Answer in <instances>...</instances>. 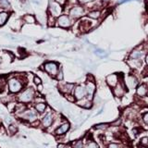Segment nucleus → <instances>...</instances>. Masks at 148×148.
<instances>
[{
    "instance_id": "nucleus-1",
    "label": "nucleus",
    "mask_w": 148,
    "mask_h": 148,
    "mask_svg": "<svg viewBox=\"0 0 148 148\" xmlns=\"http://www.w3.org/2000/svg\"><path fill=\"white\" fill-rule=\"evenodd\" d=\"M25 73H12L7 77V91L12 95L18 94L28 86V80Z\"/></svg>"
},
{
    "instance_id": "nucleus-2",
    "label": "nucleus",
    "mask_w": 148,
    "mask_h": 148,
    "mask_svg": "<svg viewBox=\"0 0 148 148\" xmlns=\"http://www.w3.org/2000/svg\"><path fill=\"white\" fill-rule=\"evenodd\" d=\"M37 92L34 87L32 86H26L20 94L16 95V99L18 103H22L25 105H30L34 103V100L36 96Z\"/></svg>"
},
{
    "instance_id": "nucleus-3",
    "label": "nucleus",
    "mask_w": 148,
    "mask_h": 148,
    "mask_svg": "<svg viewBox=\"0 0 148 148\" xmlns=\"http://www.w3.org/2000/svg\"><path fill=\"white\" fill-rule=\"evenodd\" d=\"M16 119L22 124L26 125L29 127V125L32 123L35 120L40 119V116L37 114V112L34 110V108L31 106H28V108L25 109V111L21 115H18L16 117Z\"/></svg>"
},
{
    "instance_id": "nucleus-4",
    "label": "nucleus",
    "mask_w": 148,
    "mask_h": 148,
    "mask_svg": "<svg viewBox=\"0 0 148 148\" xmlns=\"http://www.w3.org/2000/svg\"><path fill=\"white\" fill-rule=\"evenodd\" d=\"M58 114V113L57 112V111L54 110L49 106V108L47 109V111L40 117V122H41L40 129L44 130V131H46L47 129H49L53 125Z\"/></svg>"
},
{
    "instance_id": "nucleus-5",
    "label": "nucleus",
    "mask_w": 148,
    "mask_h": 148,
    "mask_svg": "<svg viewBox=\"0 0 148 148\" xmlns=\"http://www.w3.org/2000/svg\"><path fill=\"white\" fill-rule=\"evenodd\" d=\"M60 67H61L60 64L57 61H45L40 67V69L42 71H44L45 73L47 74L49 77L55 78V76L57 75V73L58 72Z\"/></svg>"
},
{
    "instance_id": "nucleus-6",
    "label": "nucleus",
    "mask_w": 148,
    "mask_h": 148,
    "mask_svg": "<svg viewBox=\"0 0 148 148\" xmlns=\"http://www.w3.org/2000/svg\"><path fill=\"white\" fill-rule=\"evenodd\" d=\"M84 87L86 90V95L87 98L89 100L94 101V97L96 92V83L94 77L92 75H88L86 78V81L84 82Z\"/></svg>"
},
{
    "instance_id": "nucleus-7",
    "label": "nucleus",
    "mask_w": 148,
    "mask_h": 148,
    "mask_svg": "<svg viewBox=\"0 0 148 148\" xmlns=\"http://www.w3.org/2000/svg\"><path fill=\"white\" fill-rule=\"evenodd\" d=\"M71 124L69 120L65 119L64 121L59 125V126L53 132V135L57 138V139H60V138H64V136L71 131Z\"/></svg>"
},
{
    "instance_id": "nucleus-8",
    "label": "nucleus",
    "mask_w": 148,
    "mask_h": 148,
    "mask_svg": "<svg viewBox=\"0 0 148 148\" xmlns=\"http://www.w3.org/2000/svg\"><path fill=\"white\" fill-rule=\"evenodd\" d=\"M63 11V8L58 1L56 0H49L48 3V15L52 16L55 18H58L61 16Z\"/></svg>"
},
{
    "instance_id": "nucleus-9",
    "label": "nucleus",
    "mask_w": 148,
    "mask_h": 148,
    "mask_svg": "<svg viewBox=\"0 0 148 148\" xmlns=\"http://www.w3.org/2000/svg\"><path fill=\"white\" fill-rule=\"evenodd\" d=\"M122 81L124 82L125 86H126L127 90L136 89V87L140 84L138 77L134 76L133 74H130V75L125 76L124 78H122Z\"/></svg>"
},
{
    "instance_id": "nucleus-10",
    "label": "nucleus",
    "mask_w": 148,
    "mask_h": 148,
    "mask_svg": "<svg viewBox=\"0 0 148 148\" xmlns=\"http://www.w3.org/2000/svg\"><path fill=\"white\" fill-rule=\"evenodd\" d=\"M111 90H112V94L116 98H123V97L125 96V95H126V92H128L127 88H126V86H125L124 82L122 81V78L118 84L116 85L114 88H112Z\"/></svg>"
},
{
    "instance_id": "nucleus-11",
    "label": "nucleus",
    "mask_w": 148,
    "mask_h": 148,
    "mask_svg": "<svg viewBox=\"0 0 148 148\" xmlns=\"http://www.w3.org/2000/svg\"><path fill=\"white\" fill-rule=\"evenodd\" d=\"M75 85H76V83H73V82H61L58 83V89L61 92L62 95H71Z\"/></svg>"
},
{
    "instance_id": "nucleus-12",
    "label": "nucleus",
    "mask_w": 148,
    "mask_h": 148,
    "mask_svg": "<svg viewBox=\"0 0 148 148\" xmlns=\"http://www.w3.org/2000/svg\"><path fill=\"white\" fill-rule=\"evenodd\" d=\"M72 95L74 96L76 101L82 100L83 98H85L87 96L86 95V90L84 87V83L82 84V83H79V84H76L75 87H74V90L72 92Z\"/></svg>"
},
{
    "instance_id": "nucleus-13",
    "label": "nucleus",
    "mask_w": 148,
    "mask_h": 148,
    "mask_svg": "<svg viewBox=\"0 0 148 148\" xmlns=\"http://www.w3.org/2000/svg\"><path fill=\"white\" fill-rule=\"evenodd\" d=\"M85 13V9L83 7L80 6V5H76L73 6L69 11V16L71 17L72 20H78V18H82Z\"/></svg>"
},
{
    "instance_id": "nucleus-14",
    "label": "nucleus",
    "mask_w": 148,
    "mask_h": 148,
    "mask_svg": "<svg viewBox=\"0 0 148 148\" xmlns=\"http://www.w3.org/2000/svg\"><path fill=\"white\" fill-rule=\"evenodd\" d=\"M56 25H58L60 28H63V29H68L72 25V18H71V17L68 15H61L57 18Z\"/></svg>"
},
{
    "instance_id": "nucleus-15",
    "label": "nucleus",
    "mask_w": 148,
    "mask_h": 148,
    "mask_svg": "<svg viewBox=\"0 0 148 148\" xmlns=\"http://www.w3.org/2000/svg\"><path fill=\"white\" fill-rule=\"evenodd\" d=\"M146 51L141 47L134 48L129 55V59H135V60H142L143 58H145Z\"/></svg>"
},
{
    "instance_id": "nucleus-16",
    "label": "nucleus",
    "mask_w": 148,
    "mask_h": 148,
    "mask_svg": "<svg viewBox=\"0 0 148 148\" xmlns=\"http://www.w3.org/2000/svg\"><path fill=\"white\" fill-rule=\"evenodd\" d=\"M32 105V108H34V110L40 117L42 115H44L49 108V105L47 104V102H39V103H34Z\"/></svg>"
},
{
    "instance_id": "nucleus-17",
    "label": "nucleus",
    "mask_w": 148,
    "mask_h": 148,
    "mask_svg": "<svg viewBox=\"0 0 148 148\" xmlns=\"http://www.w3.org/2000/svg\"><path fill=\"white\" fill-rule=\"evenodd\" d=\"M120 80H121V77H119V74L113 73V74H110V75H108V77H106V84L112 89V88H114L120 82Z\"/></svg>"
},
{
    "instance_id": "nucleus-18",
    "label": "nucleus",
    "mask_w": 148,
    "mask_h": 148,
    "mask_svg": "<svg viewBox=\"0 0 148 148\" xmlns=\"http://www.w3.org/2000/svg\"><path fill=\"white\" fill-rule=\"evenodd\" d=\"M75 105L80 106V108H82L83 109H91L92 108V106H94V102L92 100H89L87 97H85V98H83L82 100L76 101Z\"/></svg>"
},
{
    "instance_id": "nucleus-19",
    "label": "nucleus",
    "mask_w": 148,
    "mask_h": 148,
    "mask_svg": "<svg viewBox=\"0 0 148 148\" xmlns=\"http://www.w3.org/2000/svg\"><path fill=\"white\" fill-rule=\"evenodd\" d=\"M135 94L139 97H145L148 95V87L145 83H140L135 89Z\"/></svg>"
},
{
    "instance_id": "nucleus-20",
    "label": "nucleus",
    "mask_w": 148,
    "mask_h": 148,
    "mask_svg": "<svg viewBox=\"0 0 148 148\" xmlns=\"http://www.w3.org/2000/svg\"><path fill=\"white\" fill-rule=\"evenodd\" d=\"M7 130V135H8L9 137H12V136H15L16 134L18 132L20 131V129H18V126L16 124V123H11L7 126L6 128Z\"/></svg>"
},
{
    "instance_id": "nucleus-21",
    "label": "nucleus",
    "mask_w": 148,
    "mask_h": 148,
    "mask_svg": "<svg viewBox=\"0 0 148 148\" xmlns=\"http://www.w3.org/2000/svg\"><path fill=\"white\" fill-rule=\"evenodd\" d=\"M130 68L132 69H138L143 66L142 60H135V59H129L127 61Z\"/></svg>"
},
{
    "instance_id": "nucleus-22",
    "label": "nucleus",
    "mask_w": 148,
    "mask_h": 148,
    "mask_svg": "<svg viewBox=\"0 0 148 148\" xmlns=\"http://www.w3.org/2000/svg\"><path fill=\"white\" fill-rule=\"evenodd\" d=\"M21 20L23 23H26V24H34V23H36V18L32 14H26L22 17Z\"/></svg>"
},
{
    "instance_id": "nucleus-23",
    "label": "nucleus",
    "mask_w": 148,
    "mask_h": 148,
    "mask_svg": "<svg viewBox=\"0 0 148 148\" xmlns=\"http://www.w3.org/2000/svg\"><path fill=\"white\" fill-rule=\"evenodd\" d=\"M91 27H92L91 22H90V21H88V20H83L80 23V30H81L82 32H88L91 29Z\"/></svg>"
},
{
    "instance_id": "nucleus-24",
    "label": "nucleus",
    "mask_w": 148,
    "mask_h": 148,
    "mask_svg": "<svg viewBox=\"0 0 148 148\" xmlns=\"http://www.w3.org/2000/svg\"><path fill=\"white\" fill-rule=\"evenodd\" d=\"M9 13L8 11H0V27L4 26L8 21Z\"/></svg>"
},
{
    "instance_id": "nucleus-25",
    "label": "nucleus",
    "mask_w": 148,
    "mask_h": 148,
    "mask_svg": "<svg viewBox=\"0 0 148 148\" xmlns=\"http://www.w3.org/2000/svg\"><path fill=\"white\" fill-rule=\"evenodd\" d=\"M17 103H18L17 100H13V101L8 102L7 105H5V106H6V108H7L8 112H9V113H14V112H15Z\"/></svg>"
},
{
    "instance_id": "nucleus-26",
    "label": "nucleus",
    "mask_w": 148,
    "mask_h": 148,
    "mask_svg": "<svg viewBox=\"0 0 148 148\" xmlns=\"http://www.w3.org/2000/svg\"><path fill=\"white\" fill-rule=\"evenodd\" d=\"M84 148H100V145L94 140H86L84 142Z\"/></svg>"
},
{
    "instance_id": "nucleus-27",
    "label": "nucleus",
    "mask_w": 148,
    "mask_h": 148,
    "mask_svg": "<svg viewBox=\"0 0 148 148\" xmlns=\"http://www.w3.org/2000/svg\"><path fill=\"white\" fill-rule=\"evenodd\" d=\"M7 76H0V92H3L7 90Z\"/></svg>"
},
{
    "instance_id": "nucleus-28",
    "label": "nucleus",
    "mask_w": 148,
    "mask_h": 148,
    "mask_svg": "<svg viewBox=\"0 0 148 148\" xmlns=\"http://www.w3.org/2000/svg\"><path fill=\"white\" fill-rule=\"evenodd\" d=\"M71 145L72 148H84V141L82 139H78L71 143Z\"/></svg>"
},
{
    "instance_id": "nucleus-29",
    "label": "nucleus",
    "mask_w": 148,
    "mask_h": 148,
    "mask_svg": "<svg viewBox=\"0 0 148 148\" xmlns=\"http://www.w3.org/2000/svg\"><path fill=\"white\" fill-rule=\"evenodd\" d=\"M54 79H55V80L57 81V82H63V80H64V71H63V69H62L61 67H60L58 72L57 73V75L55 76Z\"/></svg>"
},
{
    "instance_id": "nucleus-30",
    "label": "nucleus",
    "mask_w": 148,
    "mask_h": 148,
    "mask_svg": "<svg viewBox=\"0 0 148 148\" xmlns=\"http://www.w3.org/2000/svg\"><path fill=\"white\" fill-rule=\"evenodd\" d=\"M110 127V124L109 123H98V124H95L94 127L95 130H102V131H104V130H106V129H108Z\"/></svg>"
},
{
    "instance_id": "nucleus-31",
    "label": "nucleus",
    "mask_w": 148,
    "mask_h": 148,
    "mask_svg": "<svg viewBox=\"0 0 148 148\" xmlns=\"http://www.w3.org/2000/svg\"><path fill=\"white\" fill-rule=\"evenodd\" d=\"M100 16H101V12L99 10H92V11L88 13V17L91 18H94V20L99 18Z\"/></svg>"
},
{
    "instance_id": "nucleus-32",
    "label": "nucleus",
    "mask_w": 148,
    "mask_h": 148,
    "mask_svg": "<svg viewBox=\"0 0 148 148\" xmlns=\"http://www.w3.org/2000/svg\"><path fill=\"white\" fill-rule=\"evenodd\" d=\"M32 83L37 86L43 83V80H42L39 75H32Z\"/></svg>"
},
{
    "instance_id": "nucleus-33",
    "label": "nucleus",
    "mask_w": 148,
    "mask_h": 148,
    "mask_svg": "<svg viewBox=\"0 0 148 148\" xmlns=\"http://www.w3.org/2000/svg\"><path fill=\"white\" fill-rule=\"evenodd\" d=\"M0 7L3 9H9L10 8V3L8 0H0Z\"/></svg>"
},
{
    "instance_id": "nucleus-34",
    "label": "nucleus",
    "mask_w": 148,
    "mask_h": 148,
    "mask_svg": "<svg viewBox=\"0 0 148 148\" xmlns=\"http://www.w3.org/2000/svg\"><path fill=\"white\" fill-rule=\"evenodd\" d=\"M3 120H4L5 124H7V126H8V125H9V124H11V123L14 122L13 119L10 117V116H9V114H7V115L3 116Z\"/></svg>"
},
{
    "instance_id": "nucleus-35",
    "label": "nucleus",
    "mask_w": 148,
    "mask_h": 148,
    "mask_svg": "<svg viewBox=\"0 0 148 148\" xmlns=\"http://www.w3.org/2000/svg\"><path fill=\"white\" fill-rule=\"evenodd\" d=\"M140 145L143 147H148V136L143 137L140 140Z\"/></svg>"
},
{
    "instance_id": "nucleus-36",
    "label": "nucleus",
    "mask_w": 148,
    "mask_h": 148,
    "mask_svg": "<svg viewBox=\"0 0 148 148\" xmlns=\"http://www.w3.org/2000/svg\"><path fill=\"white\" fill-rule=\"evenodd\" d=\"M106 148H123V146L118 143H109L106 145Z\"/></svg>"
},
{
    "instance_id": "nucleus-37",
    "label": "nucleus",
    "mask_w": 148,
    "mask_h": 148,
    "mask_svg": "<svg viewBox=\"0 0 148 148\" xmlns=\"http://www.w3.org/2000/svg\"><path fill=\"white\" fill-rule=\"evenodd\" d=\"M29 127H31V128H34V129H38V128H40V127H41L40 119H37V120H35V121H34L32 123H31V124L29 125Z\"/></svg>"
},
{
    "instance_id": "nucleus-38",
    "label": "nucleus",
    "mask_w": 148,
    "mask_h": 148,
    "mask_svg": "<svg viewBox=\"0 0 148 148\" xmlns=\"http://www.w3.org/2000/svg\"><path fill=\"white\" fill-rule=\"evenodd\" d=\"M65 98H66V100L67 101H69V103H72V104H75V102H76V100H75V98H74V96L72 95V94L71 95H63Z\"/></svg>"
},
{
    "instance_id": "nucleus-39",
    "label": "nucleus",
    "mask_w": 148,
    "mask_h": 148,
    "mask_svg": "<svg viewBox=\"0 0 148 148\" xmlns=\"http://www.w3.org/2000/svg\"><path fill=\"white\" fill-rule=\"evenodd\" d=\"M57 148H72L71 143H59Z\"/></svg>"
},
{
    "instance_id": "nucleus-40",
    "label": "nucleus",
    "mask_w": 148,
    "mask_h": 148,
    "mask_svg": "<svg viewBox=\"0 0 148 148\" xmlns=\"http://www.w3.org/2000/svg\"><path fill=\"white\" fill-rule=\"evenodd\" d=\"M142 120L143 124L145 125V126L148 127V111H146L145 113H143V116H142Z\"/></svg>"
},
{
    "instance_id": "nucleus-41",
    "label": "nucleus",
    "mask_w": 148,
    "mask_h": 148,
    "mask_svg": "<svg viewBox=\"0 0 148 148\" xmlns=\"http://www.w3.org/2000/svg\"><path fill=\"white\" fill-rule=\"evenodd\" d=\"M35 90H36L37 92H39L40 95H43V94H44V91H45V85H44V83H42V84L37 85Z\"/></svg>"
},
{
    "instance_id": "nucleus-42",
    "label": "nucleus",
    "mask_w": 148,
    "mask_h": 148,
    "mask_svg": "<svg viewBox=\"0 0 148 148\" xmlns=\"http://www.w3.org/2000/svg\"><path fill=\"white\" fill-rule=\"evenodd\" d=\"M121 122H122L121 119H119L116 120V121H113V122H111V123H109V124H110V126H116V127H119V125L121 124Z\"/></svg>"
},
{
    "instance_id": "nucleus-43",
    "label": "nucleus",
    "mask_w": 148,
    "mask_h": 148,
    "mask_svg": "<svg viewBox=\"0 0 148 148\" xmlns=\"http://www.w3.org/2000/svg\"><path fill=\"white\" fill-rule=\"evenodd\" d=\"M143 77H148V66H146L143 71Z\"/></svg>"
},
{
    "instance_id": "nucleus-44",
    "label": "nucleus",
    "mask_w": 148,
    "mask_h": 148,
    "mask_svg": "<svg viewBox=\"0 0 148 148\" xmlns=\"http://www.w3.org/2000/svg\"><path fill=\"white\" fill-rule=\"evenodd\" d=\"M77 1L81 4H87V3H90L92 1H95V0H77Z\"/></svg>"
},
{
    "instance_id": "nucleus-45",
    "label": "nucleus",
    "mask_w": 148,
    "mask_h": 148,
    "mask_svg": "<svg viewBox=\"0 0 148 148\" xmlns=\"http://www.w3.org/2000/svg\"><path fill=\"white\" fill-rule=\"evenodd\" d=\"M145 64L148 66V53L146 54V56H145Z\"/></svg>"
},
{
    "instance_id": "nucleus-46",
    "label": "nucleus",
    "mask_w": 148,
    "mask_h": 148,
    "mask_svg": "<svg viewBox=\"0 0 148 148\" xmlns=\"http://www.w3.org/2000/svg\"><path fill=\"white\" fill-rule=\"evenodd\" d=\"M109 2V0H103V3L104 4H108Z\"/></svg>"
},
{
    "instance_id": "nucleus-47",
    "label": "nucleus",
    "mask_w": 148,
    "mask_h": 148,
    "mask_svg": "<svg viewBox=\"0 0 148 148\" xmlns=\"http://www.w3.org/2000/svg\"><path fill=\"white\" fill-rule=\"evenodd\" d=\"M2 61H3V59H2V58H1V57H0V65H1Z\"/></svg>"
},
{
    "instance_id": "nucleus-48",
    "label": "nucleus",
    "mask_w": 148,
    "mask_h": 148,
    "mask_svg": "<svg viewBox=\"0 0 148 148\" xmlns=\"http://www.w3.org/2000/svg\"><path fill=\"white\" fill-rule=\"evenodd\" d=\"M1 126H2V124H1V123H0V128H1Z\"/></svg>"
},
{
    "instance_id": "nucleus-49",
    "label": "nucleus",
    "mask_w": 148,
    "mask_h": 148,
    "mask_svg": "<svg viewBox=\"0 0 148 148\" xmlns=\"http://www.w3.org/2000/svg\"><path fill=\"white\" fill-rule=\"evenodd\" d=\"M22 1H23V0H22Z\"/></svg>"
}]
</instances>
